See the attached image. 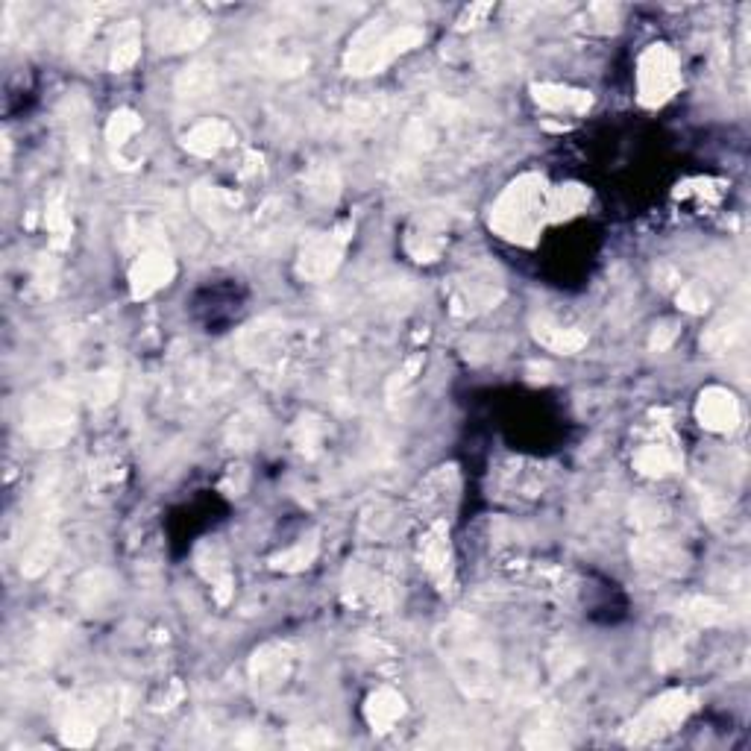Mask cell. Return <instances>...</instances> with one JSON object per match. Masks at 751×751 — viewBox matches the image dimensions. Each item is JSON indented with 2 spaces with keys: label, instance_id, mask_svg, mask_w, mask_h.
I'll use <instances>...</instances> for the list:
<instances>
[{
  "label": "cell",
  "instance_id": "obj_1",
  "mask_svg": "<svg viewBox=\"0 0 751 751\" xmlns=\"http://www.w3.org/2000/svg\"><path fill=\"white\" fill-rule=\"evenodd\" d=\"M420 39H423V33L417 27H397L388 33L382 27H367L347 62L358 74H370V71H379L382 65H388L402 50L417 45Z\"/></svg>",
  "mask_w": 751,
  "mask_h": 751
},
{
  "label": "cell",
  "instance_id": "obj_2",
  "mask_svg": "<svg viewBox=\"0 0 751 751\" xmlns=\"http://www.w3.org/2000/svg\"><path fill=\"white\" fill-rule=\"evenodd\" d=\"M690 710H693V696L687 690H672V693H666L658 702L646 707L637 716V722H631L628 740L631 743H652L663 734L675 731V725H681Z\"/></svg>",
  "mask_w": 751,
  "mask_h": 751
},
{
  "label": "cell",
  "instance_id": "obj_3",
  "mask_svg": "<svg viewBox=\"0 0 751 751\" xmlns=\"http://www.w3.org/2000/svg\"><path fill=\"white\" fill-rule=\"evenodd\" d=\"M543 218V197H540V188L537 182H520L514 185L502 203L496 206V226L508 235V238H517V235H529L531 229L540 223Z\"/></svg>",
  "mask_w": 751,
  "mask_h": 751
},
{
  "label": "cell",
  "instance_id": "obj_4",
  "mask_svg": "<svg viewBox=\"0 0 751 751\" xmlns=\"http://www.w3.org/2000/svg\"><path fill=\"white\" fill-rule=\"evenodd\" d=\"M74 429V411L65 397L50 394L45 399H33L27 411V435L39 446H56Z\"/></svg>",
  "mask_w": 751,
  "mask_h": 751
},
{
  "label": "cell",
  "instance_id": "obj_5",
  "mask_svg": "<svg viewBox=\"0 0 751 751\" xmlns=\"http://www.w3.org/2000/svg\"><path fill=\"white\" fill-rule=\"evenodd\" d=\"M637 77H640V100L649 106H658L678 89V62L666 47L655 45L640 59Z\"/></svg>",
  "mask_w": 751,
  "mask_h": 751
},
{
  "label": "cell",
  "instance_id": "obj_6",
  "mask_svg": "<svg viewBox=\"0 0 751 751\" xmlns=\"http://www.w3.org/2000/svg\"><path fill=\"white\" fill-rule=\"evenodd\" d=\"M174 267H171V256L162 253V250H150L144 253L133 267V294L135 297H147L153 294L156 288L168 285Z\"/></svg>",
  "mask_w": 751,
  "mask_h": 751
},
{
  "label": "cell",
  "instance_id": "obj_7",
  "mask_svg": "<svg viewBox=\"0 0 751 751\" xmlns=\"http://www.w3.org/2000/svg\"><path fill=\"white\" fill-rule=\"evenodd\" d=\"M699 417L705 423L707 429H716V432H728L737 426L740 420V408H737V399L731 397L728 391H707L702 394V402H699Z\"/></svg>",
  "mask_w": 751,
  "mask_h": 751
},
{
  "label": "cell",
  "instance_id": "obj_8",
  "mask_svg": "<svg viewBox=\"0 0 751 751\" xmlns=\"http://www.w3.org/2000/svg\"><path fill=\"white\" fill-rule=\"evenodd\" d=\"M338 259H341V241H335L332 235L314 238L309 247L303 250L300 273L311 276V279H323V276H329L335 270Z\"/></svg>",
  "mask_w": 751,
  "mask_h": 751
},
{
  "label": "cell",
  "instance_id": "obj_9",
  "mask_svg": "<svg viewBox=\"0 0 751 751\" xmlns=\"http://www.w3.org/2000/svg\"><path fill=\"white\" fill-rule=\"evenodd\" d=\"M253 678L262 690L279 687L288 678V655L282 646H267L262 652H256L253 661Z\"/></svg>",
  "mask_w": 751,
  "mask_h": 751
},
{
  "label": "cell",
  "instance_id": "obj_10",
  "mask_svg": "<svg viewBox=\"0 0 751 751\" xmlns=\"http://www.w3.org/2000/svg\"><path fill=\"white\" fill-rule=\"evenodd\" d=\"M232 141V130L223 121H206L185 135V147L197 156H212Z\"/></svg>",
  "mask_w": 751,
  "mask_h": 751
},
{
  "label": "cell",
  "instance_id": "obj_11",
  "mask_svg": "<svg viewBox=\"0 0 751 751\" xmlns=\"http://www.w3.org/2000/svg\"><path fill=\"white\" fill-rule=\"evenodd\" d=\"M402 696L394 693V690H376L367 702V722L376 728V731H388L399 716H402Z\"/></svg>",
  "mask_w": 751,
  "mask_h": 751
},
{
  "label": "cell",
  "instance_id": "obj_12",
  "mask_svg": "<svg viewBox=\"0 0 751 751\" xmlns=\"http://www.w3.org/2000/svg\"><path fill=\"white\" fill-rule=\"evenodd\" d=\"M206 36V27L200 21H179V24H162L156 30V42L162 50H182L197 45Z\"/></svg>",
  "mask_w": 751,
  "mask_h": 751
},
{
  "label": "cell",
  "instance_id": "obj_13",
  "mask_svg": "<svg viewBox=\"0 0 751 751\" xmlns=\"http://www.w3.org/2000/svg\"><path fill=\"white\" fill-rule=\"evenodd\" d=\"M534 97H537L540 106L555 109V112H581V109L590 106V97L584 91L561 89V86H537Z\"/></svg>",
  "mask_w": 751,
  "mask_h": 751
},
{
  "label": "cell",
  "instance_id": "obj_14",
  "mask_svg": "<svg viewBox=\"0 0 751 751\" xmlns=\"http://www.w3.org/2000/svg\"><path fill=\"white\" fill-rule=\"evenodd\" d=\"M423 558H426V567L435 578H446V570H449V546H446V534L443 529L432 531L423 543Z\"/></svg>",
  "mask_w": 751,
  "mask_h": 751
},
{
  "label": "cell",
  "instance_id": "obj_15",
  "mask_svg": "<svg viewBox=\"0 0 751 751\" xmlns=\"http://www.w3.org/2000/svg\"><path fill=\"white\" fill-rule=\"evenodd\" d=\"M537 341L546 344L549 350L558 353H575L578 347H584V335H578L575 329H564V326H537Z\"/></svg>",
  "mask_w": 751,
  "mask_h": 751
},
{
  "label": "cell",
  "instance_id": "obj_16",
  "mask_svg": "<svg viewBox=\"0 0 751 751\" xmlns=\"http://www.w3.org/2000/svg\"><path fill=\"white\" fill-rule=\"evenodd\" d=\"M637 467L649 476H658V473H666L675 467V455L666 449V446H646L640 455H637Z\"/></svg>",
  "mask_w": 751,
  "mask_h": 751
},
{
  "label": "cell",
  "instance_id": "obj_17",
  "mask_svg": "<svg viewBox=\"0 0 751 751\" xmlns=\"http://www.w3.org/2000/svg\"><path fill=\"white\" fill-rule=\"evenodd\" d=\"M135 133H138V118H135L133 112H115L112 121H109V127H106V135H109L112 144H124Z\"/></svg>",
  "mask_w": 751,
  "mask_h": 751
}]
</instances>
